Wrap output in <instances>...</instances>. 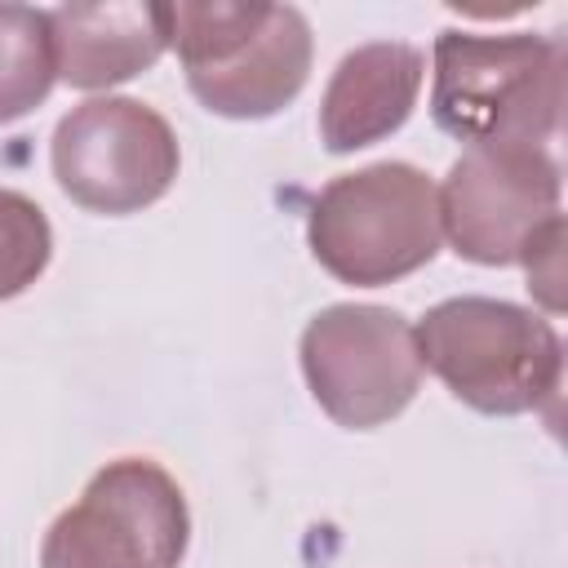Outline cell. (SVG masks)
<instances>
[{"label": "cell", "instance_id": "cell-1", "mask_svg": "<svg viewBox=\"0 0 568 568\" xmlns=\"http://www.w3.org/2000/svg\"><path fill=\"white\" fill-rule=\"evenodd\" d=\"M430 115L466 146L550 142L564 115V44L532 31H439Z\"/></svg>", "mask_w": 568, "mask_h": 568}, {"label": "cell", "instance_id": "cell-2", "mask_svg": "<svg viewBox=\"0 0 568 568\" xmlns=\"http://www.w3.org/2000/svg\"><path fill=\"white\" fill-rule=\"evenodd\" d=\"M169 44L204 111L266 120L311 75V27L293 4L182 0L169 4Z\"/></svg>", "mask_w": 568, "mask_h": 568}, {"label": "cell", "instance_id": "cell-3", "mask_svg": "<svg viewBox=\"0 0 568 568\" xmlns=\"http://www.w3.org/2000/svg\"><path fill=\"white\" fill-rule=\"evenodd\" d=\"M417 359L466 408L488 417L537 413L559 399L564 342L555 324L506 297H448L413 328Z\"/></svg>", "mask_w": 568, "mask_h": 568}, {"label": "cell", "instance_id": "cell-4", "mask_svg": "<svg viewBox=\"0 0 568 568\" xmlns=\"http://www.w3.org/2000/svg\"><path fill=\"white\" fill-rule=\"evenodd\" d=\"M306 240L333 280L355 288L395 284L439 253L435 182L404 160L342 173L311 200Z\"/></svg>", "mask_w": 568, "mask_h": 568}, {"label": "cell", "instance_id": "cell-5", "mask_svg": "<svg viewBox=\"0 0 568 568\" xmlns=\"http://www.w3.org/2000/svg\"><path fill=\"white\" fill-rule=\"evenodd\" d=\"M186 537L191 515L178 479L151 457H120L53 519L40 568H178Z\"/></svg>", "mask_w": 568, "mask_h": 568}, {"label": "cell", "instance_id": "cell-6", "mask_svg": "<svg viewBox=\"0 0 568 568\" xmlns=\"http://www.w3.org/2000/svg\"><path fill=\"white\" fill-rule=\"evenodd\" d=\"M297 355L315 404L346 430H373L399 417L422 386L413 324L390 306H324L302 328Z\"/></svg>", "mask_w": 568, "mask_h": 568}, {"label": "cell", "instance_id": "cell-7", "mask_svg": "<svg viewBox=\"0 0 568 568\" xmlns=\"http://www.w3.org/2000/svg\"><path fill=\"white\" fill-rule=\"evenodd\" d=\"M53 178L89 213L124 217L155 204L182 164L173 124L138 98H89L53 129Z\"/></svg>", "mask_w": 568, "mask_h": 568}, {"label": "cell", "instance_id": "cell-8", "mask_svg": "<svg viewBox=\"0 0 568 568\" xmlns=\"http://www.w3.org/2000/svg\"><path fill=\"white\" fill-rule=\"evenodd\" d=\"M439 195V235L479 266H515L524 248L559 222L564 178L546 146H466Z\"/></svg>", "mask_w": 568, "mask_h": 568}, {"label": "cell", "instance_id": "cell-9", "mask_svg": "<svg viewBox=\"0 0 568 568\" xmlns=\"http://www.w3.org/2000/svg\"><path fill=\"white\" fill-rule=\"evenodd\" d=\"M422 80H426V53L417 44L373 40L351 49L320 98L324 151L346 155L390 138L413 115Z\"/></svg>", "mask_w": 568, "mask_h": 568}, {"label": "cell", "instance_id": "cell-10", "mask_svg": "<svg viewBox=\"0 0 568 568\" xmlns=\"http://www.w3.org/2000/svg\"><path fill=\"white\" fill-rule=\"evenodd\" d=\"M58 80L71 89H111L160 62L169 49V4L106 0L49 9Z\"/></svg>", "mask_w": 568, "mask_h": 568}, {"label": "cell", "instance_id": "cell-11", "mask_svg": "<svg viewBox=\"0 0 568 568\" xmlns=\"http://www.w3.org/2000/svg\"><path fill=\"white\" fill-rule=\"evenodd\" d=\"M58 80L49 9L0 4V124L36 111Z\"/></svg>", "mask_w": 568, "mask_h": 568}, {"label": "cell", "instance_id": "cell-12", "mask_svg": "<svg viewBox=\"0 0 568 568\" xmlns=\"http://www.w3.org/2000/svg\"><path fill=\"white\" fill-rule=\"evenodd\" d=\"M53 257V231L44 209L22 195L0 186V302L27 293Z\"/></svg>", "mask_w": 568, "mask_h": 568}, {"label": "cell", "instance_id": "cell-13", "mask_svg": "<svg viewBox=\"0 0 568 568\" xmlns=\"http://www.w3.org/2000/svg\"><path fill=\"white\" fill-rule=\"evenodd\" d=\"M564 217L559 222H550L528 248H524V271H528V288H537V297L550 306V311H559L564 306V297H559V284H564Z\"/></svg>", "mask_w": 568, "mask_h": 568}]
</instances>
